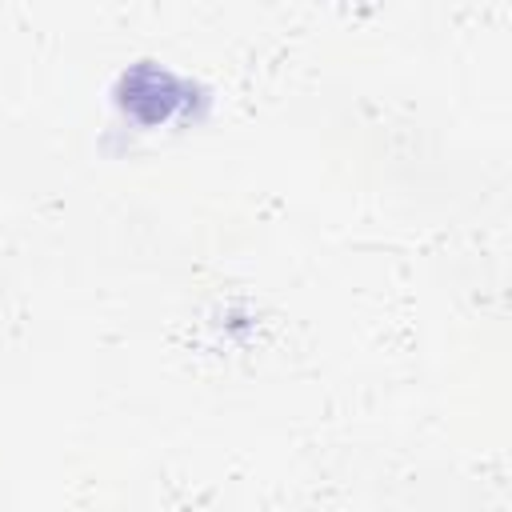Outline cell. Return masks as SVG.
I'll use <instances>...</instances> for the list:
<instances>
[{"instance_id":"1","label":"cell","mask_w":512,"mask_h":512,"mask_svg":"<svg viewBox=\"0 0 512 512\" xmlns=\"http://www.w3.org/2000/svg\"><path fill=\"white\" fill-rule=\"evenodd\" d=\"M176 104H180V84L160 64H136L132 72H124V80H120V108L132 112L140 124L168 120L176 112Z\"/></svg>"}]
</instances>
